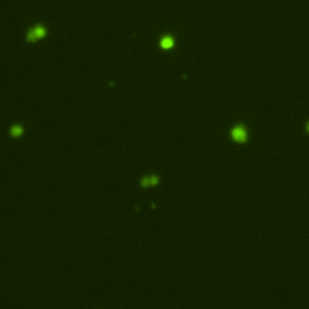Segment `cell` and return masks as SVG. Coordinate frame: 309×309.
Wrapping results in <instances>:
<instances>
[{"instance_id":"obj_1","label":"cell","mask_w":309,"mask_h":309,"mask_svg":"<svg viewBox=\"0 0 309 309\" xmlns=\"http://www.w3.org/2000/svg\"><path fill=\"white\" fill-rule=\"evenodd\" d=\"M232 137H233L234 140L239 141V142H244L246 140V130H245V128L241 126H237L232 130Z\"/></svg>"},{"instance_id":"obj_2","label":"cell","mask_w":309,"mask_h":309,"mask_svg":"<svg viewBox=\"0 0 309 309\" xmlns=\"http://www.w3.org/2000/svg\"><path fill=\"white\" fill-rule=\"evenodd\" d=\"M46 34V30L42 26H36L34 29H31L29 31L28 34V39L29 40H36V39H40V38H43Z\"/></svg>"},{"instance_id":"obj_3","label":"cell","mask_w":309,"mask_h":309,"mask_svg":"<svg viewBox=\"0 0 309 309\" xmlns=\"http://www.w3.org/2000/svg\"><path fill=\"white\" fill-rule=\"evenodd\" d=\"M161 46H162V48H164V50H169V48H171L173 46H174V39L171 38V36H164L162 40H161Z\"/></svg>"},{"instance_id":"obj_4","label":"cell","mask_w":309,"mask_h":309,"mask_svg":"<svg viewBox=\"0 0 309 309\" xmlns=\"http://www.w3.org/2000/svg\"><path fill=\"white\" fill-rule=\"evenodd\" d=\"M157 181H158V179H157L156 176L146 178V179L142 181V185H144V186H146V185H154V183H157Z\"/></svg>"},{"instance_id":"obj_5","label":"cell","mask_w":309,"mask_h":309,"mask_svg":"<svg viewBox=\"0 0 309 309\" xmlns=\"http://www.w3.org/2000/svg\"><path fill=\"white\" fill-rule=\"evenodd\" d=\"M11 133H12V135H14V137H18V135H21L22 129H21L19 127H14V128L11 129Z\"/></svg>"},{"instance_id":"obj_6","label":"cell","mask_w":309,"mask_h":309,"mask_svg":"<svg viewBox=\"0 0 309 309\" xmlns=\"http://www.w3.org/2000/svg\"><path fill=\"white\" fill-rule=\"evenodd\" d=\"M307 130L309 132V122H308V125H307Z\"/></svg>"}]
</instances>
